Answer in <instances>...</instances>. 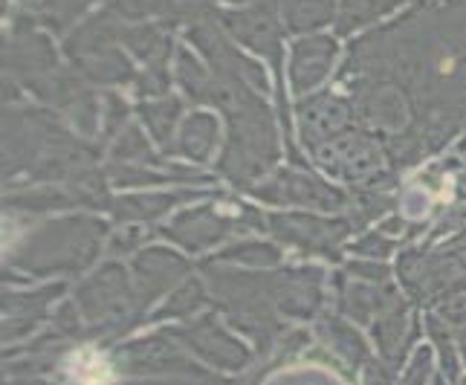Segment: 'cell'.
Wrapping results in <instances>:
<instances>
[{
	"instance_id": "25",
	"label": "cell",
	"mask_w": 466,
	"mask_h": 385,
	"mask_svg": "<svg viewBox=\"0 0 466 385\" xmlns=\"http://www.w3.org/2000/svg\"><path fill=\"white\" fill-rule=\"evenodd\" d=\"M116 157L119 159H146L148 157V142L142 139V134L137 131V127H127V134L119 139Z\"/></svg>"
},
{
	"instance_id": "5",
	"label": "cell",
	"mask_w": 466,
	"mask_h": 385,
	"mask_svg": "<svg viewBox=\"0 0 466 385\" xmlns=\"http://www.w3.org/2000/svg\"><path fill=\"white\" fill-rule=\"evenodd\" d=\"M350 122H353V107L333 93L313 96V99L299 105L301 137L313 151L328 146V142H333L336 137L348 134Z\"/></svg>"
},
{
	"instance_id": "3",
	"label": "cell",
	"mask_w": 466,
	"mask_h": 385,
	"mask_svg": "<svg viewBox=\"0 0 466 385\" xmlns=\"http://www.w3.org/2000/svg\"><path fill=\"white\" fill-rule=\"evenodd\" d=\"M171 336L183 339L188 348H195V354L203 357L206 362L229 368V371H240V368L249 362V350L238 339H232V336L220 328L215 316H203L186 328H177L171 330Z\"/></svg>"
},
{
	"instance_id": "29",
	"label": "cell",
	"mask_w": 466,
	"mask_h": 385,
	"mask_svg": "<svg viewBox=\"0 0 466 385\" xmlns=\"http://www.w3.org/2000/svg\"><path fill=\"white\" fill-rule=\"evenodd\" d=\"M458 385H466V377H463V380H461V382H458Z\"/></svg>"
},
{
	"instance_id": "11",
	"label": "cell",
	"mask_w": 466,
	"mask_h": 385,
	"mask_svg": "<svg viewBox=\"0 0 466 385\" xmlns=\"http://www.w3.org/2000/svg\"><path fill=\"white\" fill-rule=\"evenodd\" d=\"M336 56V41L333 38H308L299 41L290 61V82L296 93L313 90L321 78L330 73V64Z\"/></svg>"
},
{
	"instance_id": "14",
	"label": "cell",
	"mask_w": 466,
	"mask_h": 385,
	"mask_svg": "<svg viewBox=\"0 0 466 385\" xmlns=\"http://www.w3.org/2000/svg\"><path fill=\"white\" fill-rule=\"evenodd\" d=\"M426 330L429 336L435 339V348L441 350V368H443V377L449 382H461V350H458V342H455V333L446 322H441L438 316H426Z\"/></svg>"
},
{
	"instance_id": "17",
	"label": "cell",
	"mask_w": 466,
	"mask_h": 385,
	"mask_svg": "<svg viewBox=\"0 0 466 385\" xmlns=\"http://www.w3.org/2000/svg\"><path fill=\"white\" fill-rule=\"evenodd\" d=\"M90 0H24V6L53 29H64L87 9Z\"/></svg>"
},
{
	"instance_id": "27",
	"label": "cell",
	"mask_w": 466,
	"mask_h": 385,
	"mask_svg": "<svg viewBox=\"0 0 466 385\" xmlns=\"http://www.w3.org/2000/svg\"><path fill=\"white\" fill-rule=\"evenodd\" d=\"M357 252H362V255H371V258H382V255H389L391 249H394V240H389V238H377V235H371V238H362L357 247H353Z\"/></svg>"
},
{
	"instance_id": "16",
	"label": "cell",
	"mask_w": 466,
	"mask_h": 385,
	"mask_svg": "<svg viewBox=\"0 0 466 385\" xmlns=\"http://www.w3.org/2000/svg\"><path fill=\"white\" fill-rule=\"evenodd\" d=\"M284 18L296 32H308L333 18V0H284Z\"/></svg>"
},
{
	"instance_id": "24",
	"label": "cell",
	"mask_w": 466,
	"mask_h": 385,
	"mask_svg": "<svg viewBox=\"0 0 466 385\" xmlns=\"http://www.w3.org/2000/svg\"><path fill=\"white\" fill-rule=\"evenodd\" d=\"M269 385H339L330 374H321L316 371V368H299V371H290V374H284L276 377Z\"/></svg>"
},
{
	"instance_id": "13",
	"label": "cell",
	"mask_w": 466,
	"mask_h": 385,
	"mask_svg": "<svg viewBox=\"0 0 466 385\" xmlns=\"http://www.w3.org/2000/svg\"><path fill=\"white\" fill-rule=\"evenodd\" d=\"M58 296V287L56 290H44L41 296H15L9 293L4 299V336L6 339H18L26 330L35 328V322L44 316L46 304Z\"/></svg>"
},
{
	"instance_id": "23",
	"label": "cell",
	"mask_w": 466,
	"mask_h": 385,
	"mask_svg": "<svg viewBox=\"0 0 466 385\" xmlns=\"http://www.w3.org/2000/svg\"><path fill=\"white\" fill-rule=\"evenodd\" d=\"M397 385H435L431 380V350L417 348L411 354V362L403 371V377L397 380Z\"/></svg>"
},
{
	"instance_id": "1",
	"label": "cell",
	"mask_w": 466,
	"mask_h": 385,
	"mask_svg": "<svg viewBox=\"0 0 466 385\" xmlns=\"http://www.w3.org/2000/svg\"><path fill=\"white\" fill-rule=\"evenodd\" d=\"M102 235L105 227L99 220H61L58 227H46L32 238V247H26L18 264L32 272L78 269L93 261Z\"/></svg>"
},
{
	"instance_id": "10",
	"label": "cell",
	"mask_w": 466,
	"mask_h": 385,
	"mask_svg": "<svg viewBox=\"0 0 466 385\" xmlns=\"http://www.w3.org/2000/svg\"><path fill=\"white\" fill-rule=\"evenodd\" d=\"M134 269H137L139 304H142V310H146L159 293L168 290V287L183 276L186 261L180 258V255L168 252V249H148V252H142L137 258Z\"/></svg>"
},
{
	"instance_id": "18",
	"label": "cell",
	"mask_w": 466,
	"mask_h": 385,
	"mask_svg": "<svg viewBox=\"0 0 466 385\" xmlns=\"http://www.w3.org/2000/svg\"><path fill=\"white\" fill-rule=\"evenodd\" d=\"M177 203L174 195H159V198H127L122 203L114 206L116 218H127V220H154L171 208Z\"/></svg>"
},
{
	"instance_id": "2",
	"label": "cell",
	"mask_w": 466,
	"mask_h": 385,
	"mask_svg": "<svg viewBox=\"0 0 466 385\" xmlns=\"http://www.w3.org/2000/svg\"><path fill=\"white\" fill-rule=\"evenodd\" d=\"M319 166L333 177H342L348 183H360L368 188H382L380 183L389 177L385 168V154L377 142L365 131H348L336 137L328 146L316 148Z\"/></svg>"
},
{
	"instance_id": "21",
	"label": "cell",
	"mask_w": 466,
	"mask_h": 385,
	"mask_svg": "<svg viewBox=\"0 0 466 385\" xmlns=\"http://www.w3.org/2000/svg\"><path fill=\"white\" fill-rule=\"evenodd\" d=\"M279 249H272L267 244H240V247H232L223 255H218V261H238V264H252V267H272L279 264Z\"/></svg>"
},
{
	"instance_id": "15",
	"label": "cell",
	"mask_w": 466,
	"mask_h": 385,
	"mask_svg": "<svg viewBox=\"0 0 466 385\" xmlns=\"http://www.w3.org/2000/svg\"><path fill=\"white\" fill-rule=\"evenodd\" d=\"M180 137H183L180 146H183V151L188 157L206 159L208 154H212L215 142H218V125H215V119L208 117V114H195L183 125Z\"/></svg>"
},
{
	"instance_id": "6",
	"label": "cell",
	"mask_w": 466,
	"mask_h": 385,
	"mask_svg": "<svg viewBox=\"0 0 466 385\" xmlns=\"http://www.w3.org/2000/svg\"><path fill=\"white\" fill-rule=\"evenodd\" d=\"M403 301L389 281H365V279H339V310L353 322L371 328L377 319Z\"/></svg>"
},
{
	"instance_id": "9",
	"label": "cell",
	"mask_w": 466,
	"mask_h": 385,
	"mask_svg": "<svg viewBox=\"0 0 466 385\" xmlns=\"http://www.w3.org/2000/svg\"><path fill=\"white\" fill-rule=\"evenodd\" d=\"M238 223L240 220L227 218L220 208L203 206V208H195V212H188L183 218H177L174 227L166 229V238L183 244L186 249H203V247H212V244H218V240H223L232 229H240Z\"/></svg>"
},
{
	"instance_id": "22",
	"label": "cell",
	"mask_w": 466,
	"mask_h": 385,
	"mask_svg": "<svg viewBox=\"0 0 466 385\" xmlns=\"http://www.w3.org/2000/svg\"><path fill=\"white\" fill-rule=\"evenodd\" d=\"M203 304H206L203 287L198 281H188L180 293H174V299L166 304L163 310H159V316H191V313H198Z\"/></svg>"
},
{
	"instance_id": "4",
	"label": "cell",
	"mask_w": 466,
	"mask_h": 385,
	"mask_svg": "<svg viewBox=\"0 0 466 385\" xmlns=\"http://www.w3.org/2000/svg\"><path fill=\"white\" fill-rule=\"evenodd\" d=\"M357 223L348 220H313V218H301V215H276L269 218V229L276 232L287 244H296L301 249L321 252L336 258V247L350 235V229Z\"/></svg>"
},
{
	"instance_id": "28",
	"label": "cell",
	"mask_w": 466,
	"mask_h": 385,
	"mask_svg": "<svg viewBox=\"0 0 466 385\" xmlns=\"http://www.w3.org/2000/svg\"><path fill=\"white\" fill-rule=\"evenodd\" d=\"M452 333H455V342H458V350H461V360L466 362V322L452 328Z\"/></svg>"
},
{
	"instance_id": "20",
	"label": "cell",
	"mask_w": 466,
	"mask_h": 385,
	"mask_svg": "<svg viewBox=\"0 0 466 385\" xmlns=\"http://www.w3.org/2000/svg\"><path fill=\"white\" fill-rule=\"evenodd\" d=\"M177 114H180V105H177L174 99H166V102H159V105H146V107H142V117H146L148 127L154 131V137L163 142V146H168Z\"/></svg>"
},
{
	"instance_id": "12",
	"label": "cell",
	"mask_w": 466,
	"mask_h": 385,
	"mask_svg": "<svg viewBox=\"0 0 466 385\" xmlns=\"http://www.w3.org/2000/svg\"><path fill=\"white\" fill-rule=\"evenodd\" d=\"M316 333L321 336V342L330 348V354L336 360H342L348 368H360V365H365L368 360H371V354H368V345L362 342V336L353 330L348 322H342V319L321 316L319 325H316Z\"/></svg>"
},
{
	"instance_id": "7",
	"label": "cell",
	"mask_w": 466,
	"mask_h": 385,
	"mask_svg": "<svg viewBox=\"0 0 466 385\" xmlns=\"http://www.w3.org/2000/svg\"><path fill=\"white\" fill-rule=\"evenodd\" d=\"M255 195L269 200V203H304L313 208H342L345 198L336 188L325 186L319 177L299 171H284L279 177H272V183L255 188Z\"/></svg>"
},
{
	"instance_id": "26",
	"label": "cell",
	"mask_w": 466,
	"mask_h": 385,
	"mask_svg": "<svg viewBox=\"0 0 466 385\" xmlns=\"http://www.w3.org/2000/svg\"><path fill=\"white\" fill-rule=\"evenodd\" d=\"M397 368L385 360H368L362 365V385H391Z\"/></svg>"
},
{
	"instance_id": "8",
	"label": "cell",
	"mask_w": 466,
	"mask_h": 385,
	"mask_svg": "<svg viewBox=\"0 0 466 385\" xmlns=\"http://www.w3.org/2000/svg\"><path fill=\"white\" fill-rule=\"evenodd\" d=\"M223 24L229 26V32L238 41H244L247 46H252L255 53H261L272 67H279L281 29H279V18L272 15L269 6H255L247 12H229V15H223Z\"/></svg>"
},
{
	"instance_id": "19",
	"label": "cell",
	"mask_w": 466,
	"mask_h": 385,
	"mask_svg": "<svg viewBox=\"0 0 466 385\" xmlns=\"http://www.w3.org/2000/svg\"><path fill=\"white\" fill-rule=\"evenodd\" d=\"M400 4V0H342V18H339V32H350L365 21L377 18V15L389 12Z\"/></svg>"
}]
</instances>
